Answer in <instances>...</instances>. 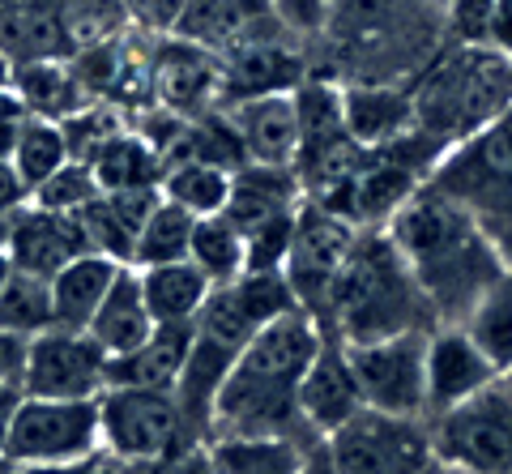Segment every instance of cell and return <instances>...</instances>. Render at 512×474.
Wrapping results in <instances>:
<instances>
[{
  "label": "cell",
  "instance_id": "1",
  "mask_svg": "<svg viewBox=\"0 0 512 474\" xmlns=\"http://www.w3.org/2000/svg\"><path fill=\"white\" fill-rule=\"evenodd\" d=\"M419 291L427 295L436 325H461L483 291L508 270L504 252L478 227V218L436 184H419L384 223Z\"/></svg>",
  "mask_w": 512,
  "mask_h": 474
},
{
  "label": "cell",
  "instance_id": "2",
  "mask_svg": "<svg viewBox=\"0 0 512 474\" xmlns=\"http://www.w3.org/2000/svg\"><path fill=\"white\" fill-rule=\"evenodd\" d=\"M320 342L325 334L308 308L274 316L218 385L210 436H312L299 419V385Z\"/></svg>",
  "mask_w": 512,
  "mask_h": 474
},
{
  "label": "cell",
  "instance_id": "3",
  "mask_svg": "<svg viewBox=\"0 0 512 474\" xmlns=\"http://www.w3.org/2000/svg\"><path fill=\"white\" fill-rule=\"evenodd\" d=\"M316 321L325 338L355 346L410 334V329H436V312L402 261L393 235L384 227H359L355 248L342 261Z\"/></svg>",
  "mask_w": 512,
  "mask_h": 474
},
{
  "label": "cell",
  "instance_id": "4",
  "mask_svg": "<svg viewBox=\"0 0 512 474\" xmlns=\"http://www.w3.org/2000/svg\"><path fill=\"white\" fill-rule=\"evenodd\" d=\"M299 299L286 287L282 274H239L235 282H222L210 291L201 316L192 321V346L184 376L175 385V398L184 406V419L197 440L210 436V410L218 398V385L227 381L235 359L248 351V342L261 329L295 308Z\"/></svg>",
  "mask_w": 512,
  "mask_h": 474
},
{
  "label": "cell",
  "instance_id": "5",
  "mask_svg": "<svg viewBox=\"0 0 512 474\" xmlns=\"http://www.w3.org/2000/svg\"><path fill=\"white\" fill-rule=\"evenodd\" d=\"M440 35L444 0H333L320 43H329L346 82L410 86L436 60Z\"/></svg>",
  "mask_w": 512,
  "mask_h": 474
},
{
  "label": "cell",
  "instance_id": "6",
  "mask_svg": "<svg viewBox=\"0 0 512 474\" xmlns=\"http://www.w3.org/2000/svg\"><path fill=\"white\" fill-rule=\"evenodd\" d=\"M414 129L440 154L512 107V56L491 43H453L410 82Z\"/></svg>",
  "mask_w": 512,
  "mask_h": 474
},
{
  "label": "cell",
  "instance_id": "7",
  "mask_svg": "<svg viewBox=\"0 0 512 474\" xmlns=\"http://www.w3.org/2000/svg\"><path fill=\"white\" fill-rule=\"evenodd\" d=\"M427 180L466 205L512 265V107L474 137L448 146Z\"/></svg>",
  "mask_w": 512,
  "mask_h": 474
},
{
  "label": "cell",
  "instance_id": "8",
  "mask_svg": "<svg viewBox=\"0 0 512 474\" xmlns=\"http://www.w3.org/2000/svg\"><path fill=\"white\" fill-rule=\"evenodd\" d=\"M103 453L116 466H154L188 445H205L192 436L175 389L107 385L99 393Z\"/></svg>",
  "mask_w": 512,
  "mask_h": 474
},
{
  "label": "cell",
  "instance_id": "9",
  "mask_svg": "<svg viewBox=\"0 0 512 474\" xmlns=\"http://www.w3.org/2000/svg\"><path fill=\"white\" fill-rule=\"evenodd\" d=\"M427 423L440 466L461 474H512V389L504 376Z\"/></svg>",
  "mask_w": 512,
  "mask_h": 474
},
{
  "label": "cell",
  "instance_id": "10",
  "mask_svg": "<svg viewBox=\"0 0 512 474\" xmlns=\"http://www.w3.org/2000/svg\"><path fill=\"white\" fill-rule=\"evenodd\" d=\"M99 453V398H30L26 393L5 445L13 466H73Z\"/></svg>",
  "mask_w": 512,
  "mask_h": 474
},
{
  "label": "cell",
  "instance_id": "11",
  "mask_svg": "<svg viewBox=\"0 0 512 474\" xmlns=\"http://www.w3.org/2000/svg\"><path fill=\"white\" fill-rule=\"evenodd\" d=\"M325 440L342 474H423L436 462L427 419L384 415L372 406H363L355 419Z\"/></svg>",
  "mask_w": 512,
  "mask_h": 474
},
{
  "label": "cell",
  "instance_id": "12",
  "mask_svg": "<svg viewBox=\"0 0 512 474\" xmlns=\"http://www.w3.org/2000/svg\"><path fill=\"white\" fill-rule=\"evenodd\" d=\"M427 334L431 329H410V334L376 342H342L350 368H355L363 406L384 410V415L427 419Z\"/></svg>",
  "mask_w": 512,
  "mask_h": 474
},
{
  "label": "cell",
  "instance_id": "13",
  "mask_svg": "<svg viewBox=\"0 0 512 474\" xmlns=\"http://www.w3.org/2000/svg\"><path fill=\"white\" fill-rule=\"evenodd\" d=\"M355 235H359V227L350 223V218H342L338 210H329V205H320L312 197H303L299 214H295L291 257H286V270H282L286 287L299 299V308H308L312 316L320 312L333 278L342 270V261L350 257V248H355Z\"/></svg>",
  "mask_w": 512,
  "mask_h": 474
},
{
  "label": "cell",
  "instance_id": "14",
  "mask_svg": "<svg viewBox=\"0 0 512 474\" xmlns=\"http://www.w3.org/2000/svg\"><path fill=\"white\" fill-rule=\"evenodd\" d=\"M22 389L30 398H99L107 389V351L86 329H60L30 338Z\"/></svg>",
  "mask_w": 512,
  "mask_h": 474
},
{
  "label": "cell",
  "instance_id": "15",
  "mask_svg": "<svg viewBox=\"0 0 512 474\" xmlns=\"http://www.w3.org/2000/svg\"><path fill=\"white\" fill-rule=\"evenodd\" d=\"M222 65V107L265 99V94H295L303 77V56L291 47V35H265L218 52Z\"/></svg>",
  "mask_w": 512,
  "mask_h": 474
},
{
  "label": "cell",
  "instance_id": "16",
  "mask_svg": "<svg viewBox=\"0 0 512 474\" xmlns=\"http://www.w3.org/2000/svg\"><path fill=\"white\" fill-rule=\"evenodd\" d=\"M491 381H500V368L470 338L466 325H436L427 334V419L474 398Z\"/></svg>",
  "mask_w": 512,
  "mask_h": 474
},
{
  "label": "cell",
  "instance_id": "17",
  "mask_svg": "<svg viewBox=\"0 0 512 474\" xmlns=\"http://www.w3.org/2000/svg\"><path fill=\"white\" fill-rule=\"evenodd\" d=\"M9 261L22 274H39V278H56L64 265L77 261L82 252H94L86 240V227L77 214H60V210H43V205H22L9 218Z\"/></svg>",
  "mask_w": 512,
  "mask_h": 474
},
{
  "label": "cell",
  "instance_id": "18",
  "mask_svg": "<svg viewBox=\"0 0 512 474\" xmlns=\"http://www.w3.org/2000/svg\"><path fill=\"white\" fill-rule=\"evenodd\" d=\"M363 410V393L350 368V355L338 338H325L312 355L299 385V419L312 436H333Z\"/></svg>",
  "mask_w": 512,
  "mask_h": 474
},
{
  "label": "cell",
  "instance_id": "19",
  "mask_svg": "<svg viewBox=\"0 0 512 474\" xmlns=\"http://www.w3.org/2000/svg\"><path fill=\"white\" fill-rule=\"evenodd\" d=\"M171 43H163V52L154 60V90L175 116L197 120L205 107H222V65L218 52L197 43H184L167 35Z\"/></svg>",
  "mask_w": 512,
  "mask_h": 474
},
{
  "label": "cell",
  "instance_id": "20",
  "mask_svg": "<svg viewBox=\"0 0 512 474\" xmlns=\"http://www.w3.org/2000/svg\"><path fill=\"white\" fill-rule=\"evenodd\" d=\"M231 129L244 146L248 163L261 167H295L299 158V112L295 94H265V99H244L222 107Z\"/></svg>",
  "mask_w": 512,
  "mask_h": 474
},
{
  "label": "cell",
  "instance_id": "21",
  "mask_svg": "<svg viewBox=\"0 0 512 474\" xmlns=\"http://www.w3.org/2000/svg\"><path fill=\"white\" fill-rule=\"evenodd\" d=\"M171 35L210 47V52H227V47H239L248 39L286 35V30L278 26L269 0H188Z\"/></svg>",
  "mask_w": 512,
  "mask_h": 474
},
{
  "label": "cell",
  "instance_id": "22",
  "mask_svg": "<svg viewBox=\"0 0 512 474\" xmlns=\"http://www.w3.org/2000/svg\"><path fill=\"white\" fill-rule=\"evenodd\" d=\"M303 180L295 167H261V163H248L235 171L231 180V201H227V214L239 231H256L274 218L295 214L303 205Z\"/></svg>",
  "mask_w": 512,
  "mask_h": 474
},
{
  "label": "cell",
  "instance_id": "23",
  "mask_svg": "<svg viewBox=\"0 0 512 474\" xmlns=\"http://www.w3.org/2000/svg\"><path fill=\"white\" fill-rule=\"evenodd\" d=\"M346 129L359 146H389L414 133V99L410 86L397 82H346L342 86Z\"/></svg>",
  "mask_w": 512,
  "mask_h": 474
},
{
  "label": "cell",
  "instance_id": "24",
  "mask_svg": "<svg viewBox=\"0 0 512 474\" xmlns=\"http://www.w3.org/2000/svg\"><path fill=\"white\" fill-rule=\"evenodd\" d=\"M158 197H163L158 188H141V193H99L82 214H77L86 227L90 248L103 252L111 261H120V265H133L137 235L146 227Z\"/></svg>",
  "mask_w": 512,
  "mask_h": 474
},
{
  "label": "cell",
  "instance_id": "25",
  "mask_svg": "<svg viewBox=\"0 0 512 474\" xmlns=\"http://www.w3.org/2000/svg\"><path fill=\"white\" fill-rule=\"evenodd\" d=\"M192 325H154V334L107 359V385H141V389H175L188 363Z\"/></svg>",
  "mask_w": 512,
  "mask_h": 474
},
{
  "label": "cell",
  "instance_id": "26",
  "mask_svg": "<svg viewBox=\"0 0 512 474\" xmlns=\"http://www.w3.org/2000/svg\"><path fill=\"white\" fill-rule=\"evenodd\" d=\"M124 265L103 257V252H82L52 278V304H56V325L60 329H90L94 312L103 308L107 291L116 287Z\"/></svg>",
  "mask_w": 512,
  "mask_h": 474
},
{
  "label": "cell",
  "instance_id": "27",
  "mask_svg": "<svg viewBox=\"0 0 512 474\" xmlns=\"http://www.w3.org/2000/svg\"><path fill=\"white\" fill-rule=\"evenodd\" d=\"M137 278H141V295H146L154 325H192L214 291V282L188 257L167 265H146V270H137Z\"/></svg>",
  "mask_w": 512,
  "mask_h": 474
},
{
  "label": "cell",
  "instance_id": "28",
  "mask_svg": "<svg viewBox=\"0 0 512 474\" xmlns=\"http://www.w3.org/2000/svg\"><path fill=\"white\" fill-rule=\"evenodd\" d=\"M86 334L94 338L107 351V359H116L124 351H133V346H141L150 334H154V316L146 308V295H141V278L133 265H124L116 287L107 291L103 308L94 312V321Z\"/></svg>",
  "mask_w": 512,
  "mask_h": 474
},
{
  "label": "cell",
  "instance_id": "29",
  "mask_svg": "<svg viewBox=\"0 0 512 474\" xmlns=\"http://www.w3.org/2000/svg\"><path fill=\"white\" fill-rule=\"evenodd\" d=\"M312 436H210L214 474H299L303 445Z\"/></svg>",
  "mask_w": 512,
  "mask_h": 474
},
{
  "label": "cell",
  "instance_id": "30",
  "mask_svg": "<svg viewBox=\"0 0 512 474\" xmlns=\"http://www.w3.org/2000/svg\"><path fill=\"white\" fill-rule=\"evenodd\" d=\"M13 94L22 99L26 116L47 120H69L86 107L82 73L60 65V60H22V65H13Z\"/></svg>",
  "mask_w": 512,
  "mask_h": 474
},
{
  "label": "cell",
  "instance_id": "31",
  "mask_svg": "<svg viewBox=\"0 0 512 474\" xmlns=\"http://www.w3.org/2000/svg\"><path fill=\"white\" fill-rule=\"evenodd\" d=\"M86 163L94 167L103 193H141V188H158L163 184V154L141 133H116L107 137L99 150H94Z\"/></svg>",
  "mask_w": 512,
  "mask_h": 474
},
{
  "label": "cell",
  "instance_id": "32",
  "mask_svg": "<svg viewBox=\"0 0 512 474\" xmlns=\"http://www.w3.org/2000/svg\"><path fill=\"white\" fill-rule=\"evenodd\" d=\"M231 180H235V171L218 167V163L180 158V163L163 167V184H158V193H163L167 201H175V205H184L192 218H210V214L227 210Z\"/></svg>",
  "mask_w": 512,
  "mask_h": 474
},
{
  "label": "cell",
  "instance_id": "33",
  "mask_svg": "<svg viewBox=\"0 0 512 474\" xmlns=\"http://www.w3.org/2000/svg\"><path fill=\"white\" fill-rule=\"evenodd\" d=\"M73 158L69 150V137H64V124L60 120H47V116H22L18 124V137H13V154L9 163L18 167V176L26 180V188H35L56 176V171Z\"/></svg>",
  "mask_w": 512,
  "mask_h": 474
},
{
  "label": "cell",
  "instance_id": "34",
  "mask_svg": "<svg viewBox=\"0 0 512 474\" xmlns=\"http://www.w3.org/2000/svg\"><path fill=\"white\" fill-rule=\"evenodd\" d=\"M461 325L470 329V338L483 346L487 359L504 376L512 368V265L483 291V299L470 308V316Z\"/></svg>",
  "mask_w": 512,
  "mask_h": 474
},
{
  "label": "cell",
  "instance_id": "35",
  "mask_svg": "<svg viewBox=\"0 0 512 474\" xmlns=\"http://www.w3.org/2000/svg\"><path fill=\"white\" fill-rule=\"evenodd\" d=\"M188 261L197 265L214 287L235 282L239 274H244V231H239L227 214L197 218V227H192V244H188Z\"/></svg>",
  "mask_w": 512,
  "mask_h": 474
},
{
  "label": "cell",
  "instance_id": "36",
  "mask_svg": "<svg viewBox=\"0 0 512 474\" xmlns=\"http://www.w3.org/2000/svg\"><path fill=\"white\" fill-rule=\"evenodd\" d=\"M192 227H197V218H192L184 205L158 197L150 218H146V227H141V235H137L133 270H146V265H167V261H184L188 257V244H192Z\"/></svg>",
  "mask_w": 512,
  "mask_h": 474
},
{
  "label": "cell",
  "instance_id": "37",
  "mask_svg": "<svg viewBox=\"0 0 512 474\" xmlns=\"http://www.w3.org/2000/svg\"><path fill=\"white\" fill-rule=\"evenodd\" d=\"M0 325L22 338H39L56 325V304H52V278L22 274L13 270L5 291H0Z\"/></svg>",
  "mask_w": 512,
  "mask_h": 474
},
{
  "label": "cell",
  "instance_id": "38",
  "mask_svg": "<svg viewBox=\"0 0 512 474\" xmlns=\"http://www.w3.org/2000/svg\"><path fill=\"white\" fill-rule=\"evenodd\" d=\"M103 193L99 176L86 158H69L56 176H47L35 193H30V205H43V210H60V214H82L86 205Z\"/></svg>",
  "mask_w": 512,
  "mask_h": 474
},
{
  "label": "cell",
  "instance_id": "39",
  "mask_svg": "<svg viewBox=\"0 0 512 474\" xmlns=\"http://www.w3.org/2000/svg\"><path fill=\"white\" fill-rule=\"evenodd\" d=\"M295 214L274 218V223L244 235V274H282L286 270L291 240H295Z\"/></svg>",
  "mask_w": 512,
  "mask_h": 474
},
{
  "label": "cell",
  "instance_id": "40",
  "mask_svg": "<svg viewBox=\"0 0 512 474\" xmlns=\"http://www.w3.org/2000/svg\"><path fill=\"white\" fill-rule=\"evenodd\" d=\"M495 0H444V35L453 43H491Z\"/></svg>",
  "mask_w": 512,
  "mask_h": 474
},
{
  "label": "cell",
  "instance_id": "41",
  "mask_svg": "<svg viewBox=\"0 0 512 474\" xmlns=\"http://www.w3.org/2000/svg\"><path fill=\"white\" fill-rule=\"evenodd\" d=\"M269 9L291 39H320L333 0H269Z\"/></svg>",
  "mask_w": 512,
  "mask_h": 474
},
{
  "label": "cell",
  "instance_id": "42",
  "mask_svg": "<svg viewBox=\"0 0 512 474\" xmlns=\"http://www.w3.org/2000/svg\"><path fill=\"white\" fill-rule=\"evenodd\" d=\"M124 18L133 22L137 30H146V35H171L175 22H180V13L188 9V0H120Z\"/></svg>",
  "mask_w": 512,
  "mask_h": 474
},
{
  "label": "cell",
  "instance_id": "43",
  "mask_svg": "<svg viewBox=\"0 0 512 474\" xmlns=\"http://www.w3.org/2000/svg\"><path fill=\"white\" fill-rule=\"evenodd\" d=\"M26 359H30V338H22V334H13V329L0 325V381L22 385Z\"/></svg>",
  "mask_w": 512,
  "mask_h": 474
},
{
  "label": "cell",
  "instance_id": "44",
  "mask_svg": "<svg viewBox=\"0 0 512 474\" xmlns=\"http://www.w3.org/2000/svg\"><path fill=\"white\" fill-rule=\"evenodd\" d=\"M22 205H30V188L18 176V167L5 158V163H0V218H13Z\"/></svg>",
  "mask_w": 512,
  "mask_h": 474
},
{
  "label": "cell",
  "instance_id": "45",
  "mask_svg": "<svg viewBox=\"0 0 512 474\" xmlns=\"http://www.w3.org/2000/svg\"><path fill=\"white\" fill-rule=\"evenodd\" d=\"M26 402V389L13 385V381H0V457H5V445H9V432H13V419Z\"/></svg>",
  "mask_w": 512,
  "mask_h": 474
},
{
  "label": "cell",
  "instance_id": "46",
  "mask_svg": "<svg viewBox=\"0 0 512 474\" xmlns=\"http://www.w3.org/2000/svg\"><path fill=\"white\" fill-rule=\"evenodd\" d=\"M299 474H342L338 462H333V449L325 436H312L303 445V462H299Z\"/></svg>",
  "mask_w": 512,
  "mask_h": 474
},
{
  "label": "cell",
  "instance_id": "47",
  "mask_svg": "<svg viewBox=\"0 0 512 474\" xmlns=\"http://www.w3.org/2000/svg\"><path fill=\"white\" fill-rule=\"evenodd\" d=\"M491 47L512 56V0H495V22H491Z\"/></svg>",
  "mask_w": 512,
  "mask_h": 474
},
{
  "label": "cell",
  "instance_id": "48",
  "mask_svg": "<svg viewBox=\"0 0 512 474\" xmlns=\"http://www.w3.org/2000/svg\"><path fill=\"white\" fill-rule=\"evenodd\" d=\"M13 86V60L0 52V90H9Z\"/></svg>",
  "mask_w": 512,
  "mask_h": 474
},
{
  "label": "cell",
  "instance_id": "49",
  "mask_svg": "<svg viewBox=\"0 0 512 474\" xmlns=\"http://www.w3.org/2000/svg\"><path fill=\"white\" fill-rule=\"evenodd\" d=\"M9 274H13V261H9V252L0 248V291H5V282H9Z\"/></svg>",
  "mask_w": 512,
  "mask_h": 474
},
{
  "label": "cell",
  "instance_id": "50",
  "mask_svg": "<svg viewBox=\"0 0 512 474\" xmlns=\"http://www.w3.org/2000/svg\"><path fill=\"white\" fill-rule=\"evenodd\" d=\"M423 474H461V470H448V466H440V462H431Z\"/></svg>",
  "mask_w": 512,
  "mask_h": 474
},
{
  "label": "cell",
  "instance_id": "51",
  "mask_svg": "<svg viewBox=\"0 0 512 474\" xmlns=\"http://www.w3.org/2000/svg\"><path fill=\"white\" fill-rule=\"evenodd\" d=\"M116 474H150L146 466H116Z\"/></svg>",
  "mask_w": 512,
  "mask_h": 474
},
{
  "label": "cell",
  "instance_id": "52",
  "mask_svg": "<svg viewBox=\"0 0 512 474\" xmlns=\"http://www.w3.org/2000/svg\"><path fill=\"white\" fill-rule=\"evenodd\" d=\"M9 244V218H0V248Z\"/></svg>",
  "mask_w": 512,
  "mask_h": 474
},
{
  "label": "cell",
  "instance_id": "53",
  "mask_svg": "<svg viewBox=\"0 0 512 474\" xmlns=\"http://www.w3.org/2000/svg\"><path fill=\"white\" fill-rule=\"evenodd\" d=\"M9 466H13V462H9V457H0V474H9Z\"/></svg>",
  "mask_w": 512,
  "mask_h": 474
},
{
  "label": "cell",
  "instance_id": "54",
  "mask_svg": "<svg viewBox=\"0 0 512 474\" xmlns=\"http://www.w3.org/2000/svg\"><path fill=\"white\" fill-rule=\"evenodd\" d=\"M504 385H508V389H512V368H508V372H504Z\"/></svg>",
  "mask_w": 512,
  "mask_h": 474
}]
</instances>
